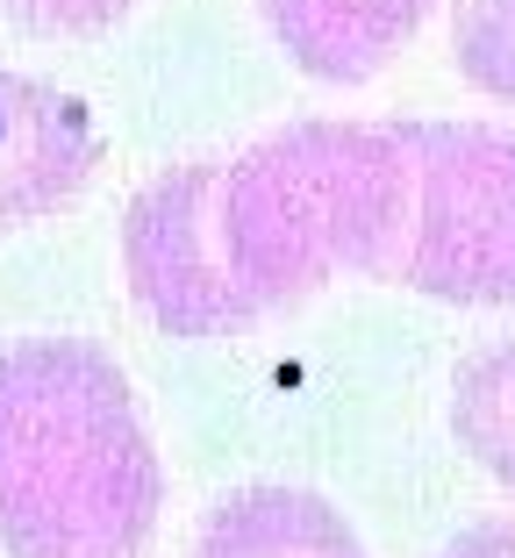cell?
<instances>
[{
  "label": "cell",
  "instance_id": "cell-1",
  "mask_svg": "<svg viewBox=\"0 0 515 558\" xmlns=\"http://www.w3.org/2000/svg\"><path fill=\"white\" fill-rule=\"evenodd\" d=\"M158 509L165 473L122 365L79 337L0 351V551L144 558Z\"/></svg>",
  "mask_w": 515,
  "mask_h": 558
},
{
  "label": "cell",
  "instance_id": "cell-5",
  "mask_svg": "<svg viewBox=\"0 0 515 558\" xmlns=\"http://www.w3.org/2000/svg\"><path fill=\"white\" fill-rule=\"evenodd\" d=\"M94 165L100 130L79 94L29 72H0V236L79 201Z\"/></svg>",
  "mask_w": 515,
  "mask_h": 558
},
{
  "label": "cell",
  "instance_id": "cell-9",
  "mask_svg": "<svg viewBox=\"0 0 515 558\" xmlns=\"http://www.w3.org/2000/svg\"><path fill=\"white\" fill-rule=\"evenodd\" d=\"M451 65L494 108H515V0H458Z\"/></svg>",
  "mask_w": 515,
  "mask_h": 558
},
{
  "label": "cell",
  "instance_id": "cell-11",
  "mask_svg": "<svg viewBox=\"0 0 515 558\" xmlns=\"http://www.w3.org/2000/svg\"><path fill=\"white\" fill-rule=\"evenodd\" d=\"M437 558H515V515H487V523L458 530Z\"/></svg>",
  "mask_w": 515,
  "mask_h": 558
},
{
  "label": "cell",
  "instance_id": "cell-2",
  "mask_svg": "<svg viewBox=\"0 0 515 558\" xmlns=\"http://www.w3.org/2000/svg\"><path fill=\"white\" fill-rule=\"evenodd\" d=\"M236 272L266 308L330 279H401L416 230V122H286L222 165Z\"/></svg>",
  "mask_w": 515,
  "mask_h": 558
},
{
  "label": "cell",
  "instance_id": "cell-6",
  "mask_svg": "<svg viewBox=\"0 0 515 558\" xmlns=\"http://www.w3.org/2000/svg\"><path fill=\"white\" fill-rule=\"evenodd\" d=\"M437 0H258L286 65L322 86H358L394 65V50L430 22Z\"/></svg>",
  "mask_w": 515,
  "mask_h": 558
},
{
  "label": "cell",
  "instance_id": "cell-10",
  "mask_svg": "<svg viewBox=\"0 0 515 558\" xmlns=\"http://www.w3.org/2000/svg\"><path fill=\"white\" fill-rule=\"evenodd\" d=\"M136 0H0V15L22 22L29 36H94L115 29Z\"/></svg>",
  "mask_w": 515,
  "mask_h": 558
},
{
  "label": "cell",
  "instance_id": "cell-3",
  "mask_svg": "<svg viewBox=\"0 0 515 558\" xmlns=\"http://www.w3.org/2000/svg\"><path fill=\"white\" fill-rule=\"evenodd\" d=\"M394 287L515 308V122H416V230Z\"/></svg>",
  "mask_w": 515,
  "mask_h": 558
},
{
  "label": "cell",
  "instance_id": "cell-7",
  "mask_svg": "<svg viewBox=\"0 0 515 558\" xmlns=\"http://www.w3.org/2000/svg\"><path fill=\"white\" fill-rule=\"evenodd\" d=\"M194 558H366V544L322 494L244 487L200 515Z\"/></svg>",
  "mask_w": 515,
  "mask_h": 558
},
{
  "label": "cell",
  "instance_id": "cell-8",
  "mask_svg": "<svg viewBox=\"0 0 515 558\" xmlns=\"http://www.w3.org/2000/svg\"><path fill=\"white\" fill-rule=\"evenodd\" d=\"M451 437L480 473L515 487V337L487 344L451 379Z\"/></svg>",
  "mask_w": 515,
  "mask_h": 558
},
{
  "label": "cell",
  "instance_id": "cell-4",
  "mask_svg": "<svg viewBox=\"0 0 515 558\" xmlns=\"http://www.w3.org/2000/svg\"><path fill=\"white\" fill-rule=\"evenodd\" d=\"M122 272L130 294L165 337H236L266 315V301L250 294V279L236 272L230 222H222V158L172 165L122 215Z\"/></svg>",
  "mask_w": 515,
  "mask_h": 558
}]
</instances>
